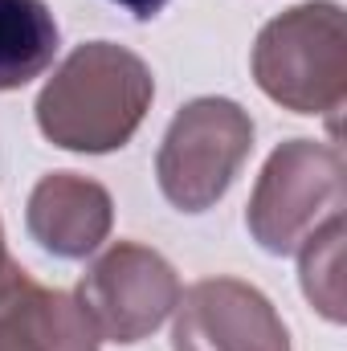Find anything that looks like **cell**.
Listing matches in <instances>:
<instances>
[{
    "label": "cell",
    "instance_id": "obj_1",
    "mask_svg": "<svg viewBox=\"0 0 347 351\" xmlns=\"http://www.w3.org/2000/svg\"><path fill=\"white\" fill-rule=\"evenodd\" d=\"M156 98L152 66L115 41L78 45L37 94V127L62 152L106 156L131 143Z\"/></svg>",
    "mask_w": 347,
    "mask_h": 351
},
{
    "label": "cell",
    "instance_id": "obj_4",
    "mask_svg": "<svg viewBox=\"0 0 347 351\" xmlns=\"http://www.w3.org/2000/svg\"><path fill=\"white\" fill-rule=\"evenodd\" d=\"M254 152V119L233 98H192L172 114L160 156L156 180L180 213H208L241 172Z\"/></svg>",
    "mask_w": 347,
    "mask_h": 351
},
{
    "label": "cell",
    "instance_id": "obj_8",
    "mask_svg": "<svg viewBox=\"0 0 347 351\" xmlns=\"http://www.w3.org/2000/svg\"><path fill=\"white\" fill-rule=\"evenodd\" d=\"M98 343L74 294L33 282L21 265L0 278V351H98Z\"/></svg>",
    "mask_w": 347,
    "mask_h": 351
},
{
    "label": "cell",
    "instance_id": "obj_5",
    "mask_svg": "<svg viewBox=\"0 0 347 351\" xmlns=\"http://www.w3.org/2000/svg\"><path fill=\"white\" fill-rule=\"evenodd\" d=\"M74 298L94 323L98 339L139 343L156 335L176 311L180 278L160 250L139 241H115L86 265Z\"/></svg>",
    "mask_w": 347,
    "mask_h": 351
},
{
    "label": "cell",
    "instance_id": "obj_10",
    "mask_svg": "<svg viewBox=\"0 0 347 351\" xmlns=\"http://www.w3.org/2000/svg\"><path fill=\"white\" fill-rule=\"evenodd\" d=\"M344 217L327 221L298 254V278H302V294L311 298V306L327 319V323H344Z\"/></svg>",
    "mask_w": 347,
    "mask_h": 351
},
{
    "label": "cell",
    "instance_id": "obj_3",
    "mask_svg": "<svg viewBox=\"0 0 347 351\" xmlns=\"http://www.w3.org/2000/svg\"><path fill=\"white\" fill-rule=\"evenodd\" d=\"M344 156L335 143L290 139L270 152L261 168L246 229L265 254L286 258L298 254L327 221L344 217Z\"/></svg>",
    "mask_w": 347,
    "mask_h": 351
},
{
    "label": "cell",
    "instance_id": "obj_6",
    "mask_svg": "<svg viewBox=\"0 0 347 351\" xmlns=\"http://www.w3.org/2000/svg\"><path fill=\"white\" fill-rule=\"evenodd\" d=\"M172 351H290V331L258 286L204 278L180 290Z\"/></svg>",
    "mask_w": 347,
    "mask_h": 351
},
{
    "label": "cell",
    "instance_id": "obj_9",
    "mask_svg": "<svg viewBox=\"0 0 347 351\" xmlns=\"http://www.w3.org/2000/svg\"><path fill=\"white\" fill-rule=\"evenodd\" d=\"M62 33L45 0H0V90H21L58 58Z\"/></svg>",
    "mask_w": 347,
    "mask_h": 351
},
{
    "label": "cell",
    "instance_id": "obj_7",
    "mask_svg": "<svg viewBox=\"0 0 347 351\" xmlns=\"http://www.w3.org/2000/svg\"><path fill=\"white\" fill-rule=\"evenodd\" d=\"M110 225H115V200L90 176L49 172L29 192L25 229L45 254L62 262L90 258L110 237Z\"/></svg>",
    "mask_w": 347,
    "mask_h": 351
},
{
    "label": "cell",
    "instance_id": "obj_2",
    "mask_svg": "<svg viewBox=\"0 0 347 351\" xmlns=\"http://www.w3.org/2000/svg\"><path fill=\"white\" fill-rule=\"evenodd\" d=\"M258 90L294 114L335 123L347 98V25L335 0H307L265 21L254 41Z\"/></svg>",
    "mask_w": 347,
    "mask_h": 351
},
{
    "label": "cell",
    "instance_id": "obj_11",
    "mask_svg": "<svg viewBox=\"0 0 347 351\" xmlns=\"http://www.w3.org/2000/svg\"><path fill=\"white\" fill-rule=\"evenodd\" d=\"M110 4L127 8L135 21H152V16H160V12H164V4H168V0H110Z\"/></svg>",
    "mask_w": 347,
    "mask_h": 351
},
{
    "label": "cell",
    "instance_id": "obj_12",
    "mask_svg": "<svg viewBox=\"0 0 347 351\" xmlns=\"http://www.w3.org/2000/svg\"><path fill=\"white\" fill-rule=\"evenodd\" d=\"M12 258H8V245H4V229H0V278H4V274H8V269H12Z\"/></svg>",
    "mask_w": 347,
    "mask_h": 351
}]
</instances>
